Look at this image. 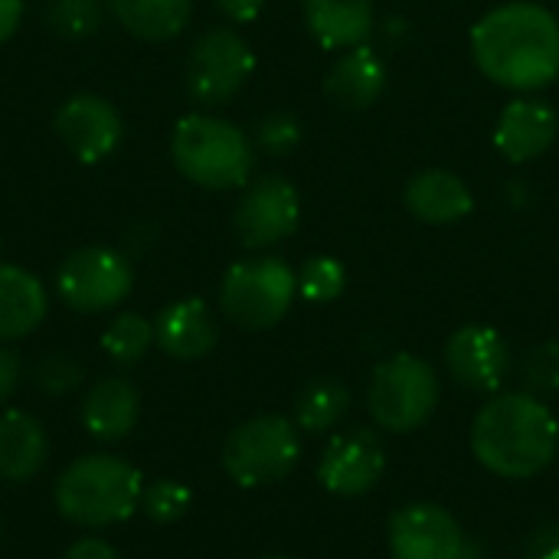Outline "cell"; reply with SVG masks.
Segmentation results:
<instances>
[{
    "label": "cell",
    "instance_id": "obj_14",
    "mask_svg": "<svg viewBox=\"0 0 559 559\" xmlns=\"http://www.w3.org/2000/svg\"><path fill=\"white\" fill-rule=\"evenodd\" d=\"M445 367L459 386L472 393H498L508 370V341L488 324H465L445 341Z\"/></svg>",
    "mask_w": 559,
    "mask_h": 559
},
{
    "label": "cell",
    "instance_id": "obj_13",
    "mask_svg": "<svg viewBox=\"0 0 559 559\" xmlns=\"http://www.w3.org/2000/svg\"><path fill=\"white\" fill-rule=\"evenodd\" d=\"M56 138L82 164H98L111 157L124 138V121L118 108L102 95H72L59 105L52 118Z\"/></svg>",
    "mask_w": 559,
    "mask_h": 559
},
{
    "label": "cell",
    "instance_id": "obj_38",
    "mask_svg": "<svg viewBox=\"0 0 559 559\" xmlns=\"http://www.w3.org/2000/svg\"><path fill=\"white\" fill-rule=\"evenodd\" d=\"M0 534H3V521H0Z\"/></svg>",
    "mask_w": 559,
    "mask_h": 559
},
{
    "label": "cell",
    "instance_id": "obj_2",
    "mask_svg": "<svg viewBox=\"0 0 559 559\" xmlns=\"http://www.w3.org/2000/svg\"><path fill=\"white\" fill-rule=\"evenodd\" d=\"M472 452L491 475L527 481L547 472L557 459V416L534 393H498L472 423Z\"/></svg>",
    "mask_w": 559,
    "mask_h": 559
},
{
    "label": "cell",
    "instance_id": "obj_8",
    "mask_svg": "<svg viewBox=\"0 0 559 559\" xmlns=\"http://www.w3.org/2000/svg\"><path fill=\"white\" fill-rule=\"evenodd\" d=\"M134 288L131 262L108 246H85L56 269V295L79 314H102L118 308Z\"/></svg>",
    "mask_w": 559,
    "mask_h": 559
},
{
    "label": "cell",
    "instance_id": "obj_17",
    "mask_svg": "<svg viewBox=\"0 0 559 559\" xmlns=\"http://www.w3.org/2000/svg\"><path fill=\"white\" fill-rule=\"evenodd\" d=\"M219 341V328L203 298H180L154 321V344L174 360H203Z\"/></svg>",
    "mask_w": 559,
    "mask_h": 559
},
{
    "label": "cell",
    "instance_id": "obj_6",
    "mask_svg": "<svg viewBox=\"0 0 559 559\" xmlns=\"http://www.w3.org/2000/svg\"><path fill=\"white\" fill-rule=\"evenodd\" d=\"M439 396L442 386L429 360L416 354H393L390 360L377 364L367 390V406L383 432L409 436L432 419Z\"/></svg>",
    "mask_w": 559,
    "mask_h": 559
},
{
    "label": "cell",
    "instance_id": "obj_36",
    "mask_svg": "<svg viewBox=\"0 0 559 559\" xmlns=\"http://www.w3.org/2000/svg\"><path fill=\"white\" fill-rule=\"evenodd\" d=\"M23 20V0H0V43H7Z\"/></svg>",
    "mask_w": 559,
    "mask_h": 559
},
{
    "label": "cell",
    "instance_id": "obj_18",
    "mask_svg": "<svg viewBox=\"0 0 559 559\" xmlns=\"http://www.w3.org/2000/svg\"><path fill=\"white\" fill-rule=\"evenodd\" d=\"M49 459V432L26 409H0V481L26 485Z\"/></svg>",
    "mask_w": 559,
    "mask_h": 559
},
{
    "label": "cell",
    "instance_id": "obj_23",
    "mask_svg": "<svg viewBox=\"0 0 559 559\" xmlns=\"http://www.w3.org/2000/svg\"><path fill=\"white\" fill-rule=\"evenodd\" d=\"M108 10L131 36L164 43L183 33L193 0H108Z\"/></svg>",
    "mask_w": 559,
    "mask_h": 559
},
{
    "label": "cell",
    "instance_id": "obj_1",
    "mask_svg": "<svg viewBox=\"0 0 559 559\" xmlns=\"http://www.w3.org/2000/svg\"><path fill=\"white\" fill-rule=\"evenodd\" d=\"M475 66L498 85L537 92L559 79V20L540 3L511 0L472 29Z\"/></svg>",
    "mask_w": 559,
    "mask_h": 559
},
{
    "label": "cell",
    "instance_id": "obj_3",
    "mask_svg": "<svg viewBox=\"0 0 559 559\" xmlns=\"http://www.w3.org/2000/svg\"><path fill=\"white\" fill-rule=\"evenodd\" d=\"M144 485V475L128 459L92 452L59 472L52 485V504L69 524L102 531L124 524L141 511Z\"/></svg>",
    "mask_w": 559,
    "mask_h": 559
},
{
    "label": "cell",
    "instance_id": "obj_33",
    "mask_svg": "<svg viewBox=\"0 0 559 559\" xmlns=\"http://www.w3.org/2000/svg\"><path fill=\"white\" fill-rule=\"evenodd\" d=\"M524 559H559V524L537 527L524 544Z\"/></svg>",
    "mask_w": 559,
    "mask_h": 559
},
{
    "label": "cell",
    "instance_id": "obj_21",
    "mask_svg": "<svg viewBox=\"0 0 559 559\" xmlns=\"http://www.w3.org/2000/svg\"><path fill=\"white\" fill-rule=\"evenodd\" d=\"M49 311L46 285L10 262H0V344L29 337Z\"/></svg>",
    "mask_w": 559,
    "mask_h": 559
},
{
    "label": "cell",
    "instance_id": "obj_35",
    "mask_svg": "<svg viewBox=\"0 0 559 559\" xmlns=\"http://www.w3.org/2000/svg\"><path fill=\"white\" fill-rule=\"evenodd\" d=\"M265 0H216V10L233 23H252L262 13Z\"/></svg>",
    "mask_w": 559,
    "mask_h": 559
},
{
    "label": "cell",
    "instance_id": "obj_7",
    "mask_svg": "<svg viewBox=\"0 0 559 559\" xmlns=\"http://www.w3.org/2000/svg\"><path fill=\"white\" fill-rule=\"evenodd\" d=\"M295 295V269L275 255H259L229 265L219 285V308L242 331H269L292 311Z\"/></svg>",
    "mask_w": 559,
    "mask_h": 559
},
{
    "label": "cell",
    "instance_id": "obj_31",
    "mask_svg": "<svg viewBox=\"0 0 559 559\" xmlns=\"http://www.w3.org/2000/svg\"><path fill=\"white\" fill-rule=\"evenodd\" d=\"M259 147L269 151V154H288L298 141H301V124L292 118V115H269L262 124H259Z\"/></svg>",
    "mask_w": 559,
    "mask_h": 559
},
{
    "label": "cell",
    "instance_id": "obj_24",
    "mask_svg": "<svg viewBox=\"0 0 559 559\" xmlns=\"http://www.w3.org/2000/svg\"><path fill=\"white\" fill-rule=\"evenodd\" d=\"M350 409V390L341 380H311L308 386H301V393L295 396V416L292 423L298 426V432L308 436H324L331 432Z\"/></svg>",
    "mask_w": 559,
    "mask_h": 559
},
{
    "label": "cell",
    "instance_id": "obj_30",
    "mask_svg": "<svg viewBox=\"0 0 559 559\" xmlns=\"http://www.w3.org/2000/svg\"><path fill=\"white\" fill-rule=\"evenodd\" d=\"M521 383H524V393H534L540 400L559 393V344L547 341L524 357Z\"/></svg>",
    "mask_w": 559,
    "mask_h": 559
},
{
    "label": "cell",
    "instance_id": "obj_28",
    "mask_svg": "<svg viewBox=\"0 0 559 559\" xmlns=\"http://www.w3.org/2000/svg\"><path fill=\"white\" fill-rule=\"evenodd\" d=\"M347 288V269L331 255H314L298 272V295L311 305H328Z\"/></svg>",
    "mask_w": 559,
    "mask_h": 559
},
{
    "label": "cell",
    "instance_id": "obj_9",
    "mask_svg": "<svg viewBox=\"0 0 559 559\" xmlns=\"http://www.w3.org/2000/svg\"><path fill=\"white\" fill-rule=\"evenodd\" d=\"M255 72V52L252 46L229 26H213L197 36L190 56L183 85L193 102L200 105H223L233 95L242 92V85Z\"/></svg>",
    "mask_w": 559,
    "mask_h": 559
},
{
    "label": "cell",
    "instance_id": "obj_11",
    "mask_svg": "<svg viewBox=\"0 0 559 559\" xmlns=\"http://www.w3.org/2000/svg\"><path fill=\"white\" fill-rule=\"evenodd\" d=\"M383 472H386L383 439L367 426H354L347 432L331 436V442L318 459V481L324 485V491L337 498H360L373 491Z\"/></svg>",
    "mask_w": 559,
    "mask_h": 559
},
{
    "label": "cell",
    "instance_id": "obj_27",
    "mask_svg": "<svg viewBox=\"0 0 559 559\" xmlns=\"http://www.w3.org/2000/svg\"><path fill=\"white\" fill-rule=\"evenodd\" d=\"M193 508V491L183 481L174 478H157L144 485L141 495V514L154 524H177L187 518V511Z\"/></svg>",
    "mask_w": 559,
    "mask_h": 559
},
{
    "label": "cell",
    "instance_id": "obj_12",
    "mask_svg": "<svg viewBox=\"0 0 559 559\" xmlns=\"http://www.w3.org/2000/svg\"><path fill=\"white\" fill-rule=\"evenodd\" d=\"M393 559H465V534L442 504L416 501L396 508L386 524Z\"/></svg>",
    "mask_w": 559,
    "mask_h": 559
},
{
    "label": "cell",
    "instance_id": "obj_4",
    "mask_svg": "<svg viewBox=\"0 0 559 559\" xmlns=\"http://www.w3.org/2000/svg\"><path fill=\"white\" fill-rule=\"evenodd\" d=\"M174 167L203 190H236L249 183L252 144L242 128L216 115H187L170 138Z\"/></svg>",
    "mask_w": 559,
    "mask_h": 559
},
{
    "label": "cell",
    "instance_id": "obj_34",
    "mask_svg": "<svg viewBox=\"0 0 559 559\" xmlns=\"http://www.w3.org/2000/svg\"><path fill=\"white\" fill-rule=\"evenodd\" d=\"M59 559H121V554L108 540H102V537H82Z\"/></svg>",
    "mask_w": 559,
    "mask_h": 559
},
{
    "label": "cell",
    "instance_id": "obj_5",
    "mask_svg": "<svg viewBox=\"0 0 559 559\" xmlns=\"http://www.w3.org/2000/svg\"><path fill=\"white\" fill-rule=\"evenodd\" d=\"M219 459L233 485L246 491L272 488L298 468L301 432L288 416H252L226 436Z\"/></svg>",
    "mask_w": 559,
    "mask_h": 559
},
{
    "label": "cell",
    "instance_id": "obj_19",
    "mask_svg": "<svg viewBox=\"0 0 559 559\" xmlns=\"http://www.w3.org/2000/svg\"><path fill=\"white\" fill-rule=\"evenodd\" d=\"M406 210L429 226H452L475 210L468 183L452 170H423L403 190Z\"/></svg>",
    "mask_w": 559,
    "mask_h": 559
},
{
    "label": "cell",
    "instance_id": "obj_16",
    "mask_svg": "<svg viewBox=\"0 0 559 559\" xmlns=\"http://www.w3.org/2000/svg\"><path fill=\"white\" fill-rule=\"evenodd\" d=\"M557 131V111L544 98H518L501 111L495 144L511 164H527L554 147Z\"/></svg>",
    "mask_w": 559,
    "mask_h": 559
},
{
    "label": "cell",
    "instance_id": "obj_26",
    "mask_svg": "<svg viewBox=\"0 0 559 559\" xmlns=\"http://www.w3.org/2000/svg\"><path fill=\"white\" fill-rule=\"evenodd\" d=\"M46 23L66 39H88L102 29L105 7L102 0H49Z\"/></svg>",
    "mask_w": 559,
    "mask_h": 559
},
{
    "label": "cell",
    "instance_id": "obj_32",
    "mask_svg": "<svg viewBox=\"0 0 559 559\" xmlns=\"http://www.w3.org/2000/svg\"><path fill=\"white\" fill-rule=\"evenodd\" d=\"M20 380H23V360H20V354L0 344V409H7V403L16 396Z\"/></svg>",
    "mask_w": 559,
    "mask_h": 559
},
{
    "label": "cell",
    "instance_id": "obj_25",
    "mask_svg": "<svg viewBox=\"0 0 559 559\" xmlns=\"http://www.w3.org/2000/svg\"><path fill=\"white\" fill-rule=\"evenodd\" d=\"M154 347V321H147L144 314L124 311L118 318H111V324L102 334V350L115 367H134L141 364Z\"/></svg>",
    "mask_w": 559,
    "mask_h": 559
},
{
    "label": "cell",
    "instance_id": "obj_10",
    "mask_svg": "<svg viewBox=\"0 0 559 559\" xmlns=\"http://www.w3.org/2000/svg\"><path fill=\"white\" fill-rule=\"evenodd\" d=\"M298 219L301 197L295 183L282 174H265L246 187L233 226L246 249H272L298 229Z\"/></svg>",
    "mask_w": 559,
    "mask_h": 559
},
{
    "label": "cell",
    "instance_id": "obj_29",
    "mask_svg": "<svg viewBox=\"0 0 559 559\" xmlns=\"http://www.w3.org/2000/svg\"><path fill=\"white\" fill-rule=\"evenodd\" d=\"M85 370L69 354H49L33 367V386L46 396H69L82 386Z\"/></svg>",
    "mask_w": 559,
    "mask_h": 559
},
{
    "label": "cell",
    "instance_id": "obj_20",
    "mask_svg": "<svg viewBox=\"0 0 559 559\" xmlns=\"http://www.w3.org/2000/svg\"><path fill=\"white\" fill-rule=\"evenodd\" d=\"M305 23L321 49L347 52L373 29V0H301Z\"/></svg>",
    "mask_w": 559,
    "mask_h": 559
},
{
    "label": "cell",
    "instance_id": "obj_15",
    "mask_svg": "<svg viewBox=\"0 0 559 559\" xmlns=\"http://www.w3.org/2000/svg\"><path fill=\"white\" fill-rule=\"evenodd\" d=\"M85 432L98 442H121L138 429L141 393L128 377H102L88 386L79 406Z\"/></svg>",
    "mask_w": 559,
    "mask_h": 559
},
{
    "label": "cell",
    "instance_id": "obj_37",
    "mask_svg": "<svg viewBox=\"0 0 559 559\" xmlns=\"http://www.w3.org/2000/svg\"><path fill=\"white\" fill-rule=\"evenodd\" d=\"M262 559H295V557H262Z\"/></svg>",
    "mask_w": 559,
    "mask_h": 559
},
{
    "label": "cell",
    "instance_id": "obj_22",
    "mask_svg": "<svg viewBox=\"0 0 559 559\" xmlns=\"http://www.w3.org/2000/svg\"><path fill=\"white\" fill-rule=\"evenodd\" d=\"M386 88V66L370 46H354L341 52V59L331 66L324 79V92L331 95L334 105L347 111H364L370 108Z\"/></svg>",
    "mask_w": 559,
    "mask_h": 559
}]
</instances>
